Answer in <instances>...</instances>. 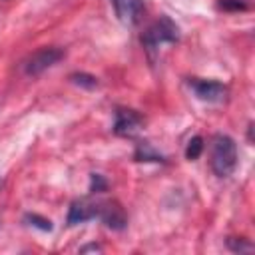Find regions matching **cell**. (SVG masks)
Listing matches in <instances>:
<instances>
[{"label": "cell", "mask_w": 255, "mask_h": 255, "mask_svg": "<svg viewBox=\"0 0 255 255\" xmlns=\"http://www.w3.org/2000/svg\"><path fill=\"white\" fill-rule=\"evenodd\" d=\"M209 165L217 177H229L237 167V143L227 133H215L209 147Z\"/></svg>", "instance_id": "1"}, {"label": "cell", "mask_w": 255, "mask_h": 255, "mask_svg": "<svg viewBox=\"0 0 255 255\" xmlns=\"http://www.w3.org/2000/svg\"><path fill=\"white\" fill-rule=\"evenodd\" d=\"M177 40H179V30L167 16H161L159 20H155L141 34V44H143V50L147 52L149 60H153V56L161 44H173Z\"/></svg>", "instance_id": "2"}, {"label": "cell", "mask_w": 255, "mask_h": 255, "mask_svg": "<svg viewBox=\"0 0 255 255\" xmlns=\"http://www.w3.org/2000/svg\"><path fill=\"white\" fill-rule=\"evenodd\" d=\"M66 56V52L58 46H44L40 50H36L34 54H30L24 62H22V72L26 76H40L42 72H46L48 68L56 66L62 58Z\"/></svg>", "instance_id": "3"}, {"label": "cell", "mask_w": 255, "mask_h": 255, "mask_svg": "<svg viewBox=\"0 0 255 255\" xmlns=\"http://www.w3.org/2000/svg\"><path fill=\"white\" fill-rule=\"evenodd\" d=\"M189 88L193 90V94L207 104H221L227 100V86L217 82V80H201V78H191L189 80Z\"/></svg>", "instance_id": "4"}, {"label": "cell", "mask_w": 255, "mask_h": 255, "mask_svg": "<svg viewBox=\"0 0 255 255\" xmlns=\"http://www.w3.org/2000/svg\"><path fill=\"white\" fill-rule=\"evenodd\" d=\"M143 126V116L129 108H118L116 110V122H114V133L122 137H131L135 131H139Z\"/></svg>", "instance_id": "5"}, {"label": "cell", "mask_w": 255, "mask_h": 255, "mask_svg": "<svg viewBox=\"0 0 255 255\" xmlns=\"http://www.w3.org/2000/svg\"><path fill=\"white\" fill-rule=\"evenodd\" d=\"M106 227L114 231H122L128 225V217L118 201H98V215H96Z\"/></svg>", "instance_id": "6"}, {"label": "cell", "mask_w": 255, "mask_h": 255, "mask_svg": "<svg viewBox=\"0 0 255 255\" xmlns=\"http://www.w3.org/2000/svg\"><path fill=\"white\" fill-rule=\"evenodd\" d=\"M112 6L116 10V16L126 26H135L141 22L145 4L143 0H112Z\"/></svg>", "instance_id": "7"}, {"label": "cell", "mask_w": 255, "mask_h": 255, "mask_svg": "<svg viewBox=\"0 0 255 255\" xmlns=\"http://www.w3.org/2000/svg\"><path fill=\"white\" fill-rule=\"evenodd\" d=\"M98 215V201H90V199H76L70 205L68 211V225H78V223H86L90 219H94Z\"/></svg>", "instance_id": "8"}, {"label": "cell", "mask_w": 255, "mask_h": 255, "mask_svg": "<svg viewBox=\"0 0 255 255\" xmlns=\"http://www.w3.org/2000/svg\"><path fill=\"white\" fill-rule=\"evenodd\" d=\"M70 82L80 86V88H86V90H94L98 88V78L92 76V74H86V72H74L70 76Z\"/></svg>", "instance_id": "9"}, {"label": "cell", "mask_w": 255, "mask_h": 255, "mask_svg": "<svg viewBox=\"0 0 255 255\" xmlns=\"http://www.w3.org/2000/svg\"><path fill=\"white\" fill-rule=\"evenodd\" d=\"M135 159L137 161H163V157L153 151V147L149 143H137V149H135Z\"/></svg>", "instance_id": "10"}, {"label": "cell", "mask_w": 255, "mask_h": 255, "mask_svg": "<svg viewBox=\"0 0 255 255\" xmlns=\"http://www.w3.org/2000/svg\"><path fill=\"white\" fill-rule=\"evenodd\" d=\"M201 151H203V137L201 135H193L185 145V159L193 161V159H197L201 155Z\"/></svg>", "instance_id": "11"}, {"label": "cell", "mask_w": 255, "mask_h": 255, "mask_svg": "<svg viewBox=\"0 0 255 255\" xmlns=\"http://www.w3.org/2000/svg\"><path fill=\"white\" fill-rule=\"evenodd\" d=\"M24 221L28 225L40 229V231H52V221L46 219V217H42V215H38V213H26L24 215Z\"/></svg>", "instance_id": "12"}, {"label": "cell", "mask_w": 255, "mask_h": 255, "mask_svg": "<svg viewBox=\"0 0 255 255\" xmlns=\"http://www.w3.org/2000/svg\"><path fill=\"white\" fill-rule=\"evenodd\" d=\"M227 247H229L231 251H235V253L253 251V245H251L247 239H243V237H229V239H227Z\"/></svg>", "instance_id": "13"}, {"label": "cell", "mask_w": 255, "mask_h": 255, "mask_svg": "<svg viewBox=\"0 0 255 255\" xmlns=\"http://www.w3.org/2000/svg\"><path fill=\"white\" fill-rule=\"evenodd\" d=\"M217 6H219L221 10H227V12L247 10V2H245V0H219Z\"/></svg>", "instance_id": "14"}, {"label": "cell", "mask_w": 255, "mask_h": 255, "mask_svg": "<svg viewBox=\"0 0 255 255\" xmlns=\"http://www.w3.org/2000/svg\"><path fill=\"white\" fill-rule=\"evenodd\" d=\"M106 189H108V181H106L100 173H92V179H90V191H94V193L98 191V193H100V191H106Z\"/></svg>", "instance_id": "15"}, {"label": "cell", "mask_w": 255, "mask_h": 255, "mask_svg": "<svg viewBox=\"0 0 255 255\" xmlns=\"http://www.w3.org/2000/svg\"><path fill=\"white\" fill-rule=\"evenodd\" d=\"M86 251H102V247H100V245H96V243L86 245V247H80V253H86Z\"/></svg>", "instance_id": "16"}]
</instances>
